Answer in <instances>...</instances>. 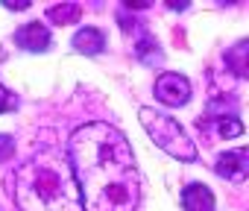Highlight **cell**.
I'll use <instances>...</instances> for the list:
<instances>
[{
  "label": "cell",
  "mask_w": 249,
  "mask_h": 211,
  "mask_svg": "<svg viewBox=\"0 0 249 211\" xmlns=\"http://www.w3.org/2000/svg\"><path fill=\"white\" fill-rule=\"evenodd\" d=\"M71 170L79 185L82 211H135L141 176L132 147L111 123H82L68 141Z\"/></svg>",
  "instance_id": "cell-1"
},
{
  "label": "cell",
  "mask_w": 249,
  "mask_h": 211,
  "mask_svg": "<svg viewBox=\"0 0 249 211\" xmlns=\"http://www.w3.org/2000/svg\"><path fill=\"white\" fill-rule=\"evenodd\" d=\"M6 185L18 211H82L73 170L56 153H38L27 158L9 173Z\"/></svg>",
  "instance_id": "cell-2"
},
{
  "label": "cell",
  "mask_w": 249,
  "mask_h": 211,
  "mask_svg": "<svg viewBox=\"0 0 249 211\" xmlns=\"http://www.w3.org/2000/svg\"><path fill=\"white\" fill-rule=\"evenodd\" d=\"M138 118H141V126L147 129V135L156 141L159 150H164L167 156H173L179 161H196V156H199L196 144L185 135V129L179 126L176 118L161 115V112L150 109V106H144V109L138 112Z\"/></svg>",
  "instance_id": "cell-3"
},
{
  "label": "cell",
  "mask_w": 249,
  "mask_h": 211,
  "mask_svg": "<svg viewBox=\"0 0 249 211\" xmlns=\"http://www.w3.org/2000/svg\"><path fill=\"white\" fill-rule=\"evenodd\" d=\"M156 100L164 106H185L191 100V82L179 73H161L156 79Z\"/></svg>",
  "instance_id": "cell-4"
},
{
  "label": "cell",
  "mask_w": 249,
  "mask_h": 211,
  "mask_svg": "<svg viewBox=\"0 0 249 211\" xmlns=\"http://www.w3.org/2000/svg\"><path fill=\"white\" fill-rule=\"evenodd\" d=\"M214 170H217V176H223L226 182H243L246 179V173H249V153L240 147V150H229V153H223L220 158H217V164H214Z\"/></svg>",
  "instance_id": "cell-5"
},
{
  "label": "cell",
  "mask_w": 249,
  "mask_h": 211,
  "mask_svg": "<svg viewBox=\"0 0 249 211\" xmlns=\"http://www.w3.org/2000/svg\"><path fill=\"white\" fill-rule=\"evenodd\" d=\"M15 44L30 53H44V50H50V30L38 21H30L15 33Z\"/></svg>",
  "instance_id": "cell-6"
},
{
  "label": "cell",
  "mask_w": 249,
  "mask_h": 211,
  "mask_svg": "<svg viewBox=\"0 0 249 211\" xmlns=\"http://www.w3.org/2000/svg\"><path fill=\"white\" fill-rule=\"evenodd\" d=\"M182 208L185 211H214V193L202 182H191L182 191Z\"/></svg>",
  "instance_id": "cell-7"
},
{
  "label": "cell",
  "mask_w": 249,
  "mask_h": 211,
  "mask_svg": "<svg viewBox=\"0 0 249 211\" xmlns=\"http://www.w3.org/2000/svg\"><path fill=\"white\" fill-rule=\"evenodd\" d=\"M71 44H73L76 53L97 56V53H103V47H106V35H103V30H97V27H82V30L73 35Z\"/></svg>",
  "instance_id": "cell-8"
},
{
  "label": "cell",
  "mask_w": 249,
  "mask_h": 211,
  "mask_svg": "<svg viewBox=\"0 0 249 211\" xmlns=\"http://www.w3.org/2000/svg\"><path fill=\"white\" fill-rule=\"evenodd\" d=\"M47 18H50L53 24H59V27H65V24H76V21L82 18V6H79V3L50 6V9H47Z\"/></svg>",
  "instance_id": "cell-9"
},
{
  "label": "cell",
  "mask_w": 249,
  "mask_h": 211,
  "mask_svg": "<svg viewBox=\"0 0 249 211\" xmlns=\"http://www.w3.org/2000/svg\"><path fill=\"white\" fill-rule=\"evenodd\" d=\"M246 53H249V41H237L229 53H226V65L234 70V76H246L249 73V65H246Z\"/></svg>",
  "instance_id": "cell-10"
},
{
  "label": "cell",
  "mask_w": 249,
  "mask_h": 211,
  "mask_svg": "<svg viewBox=\"0 0 249 211\" xmlns=\"http://www.w3.org/2000/svg\"><path fill=\"white\" fill-rule=\"evenodd\" d=\"M135 56H138L144 65H159V62H161V50H159V44H156L153 35H144V38L135 44Z\"/></svg>",
  "instance_id": "cell-11"
},
{
  "label": "cell",
  "mask_w": 249,
  "mask_h": 211,
  "mask_svg": "<svg viewBox=\"0 0 249 211\" xmlns=\"http://www.w3.org/2000/svg\"><path fill=\"white\" fill-rule=\"evenodd\" d=\"M205 121H214V126H217V135H223V138H237V135H243V123H240L237 118L217 115V118H205Z\"/></svg>",
  "instance_id": "cell-12"
},
{
  "label": "cell",
  "mask_w": 249,
  "mask_h": 211,
  "mask_svg": "<svg viewBox=\"0 0 249 211\" xmlns=\"http://www.w3.org/2000/svg\"><path fill=\"white\" fill-rule=\"evenodd\" d=\"M15 109H18V97L6 85H0V112H15Z\"/></svg>",
  "instance_id": "cell-13"
},
{
  "label": "cell",
  "mask_w": 249,
  "mask_h": 211,
  "mask_svg": "<svg viewBox=\"0 0 249 211\" xmlns=\"http://www.w3.org/2000/svg\"><path fill=\"white\" fill-rule=\"evenodd\" d=\"M15 156V138L0 132V161H9Z\"/></svg>",
  "instance_id": "cell-14"
},
{
  "label": "cell",
  "mask_w": 249,
  "mask_h": 211,
  "mask_svg": "<svg viewBox=\"0 0 249 211\" xmlns=\"http://www.w3.org/2000/svg\"><path fill=\"white\" fill-rule=\"evenodd\" d=\"M30 3H6V9H27Z\"/></svg>",
  "instance_id": "cell-15"
}]
</instances>
